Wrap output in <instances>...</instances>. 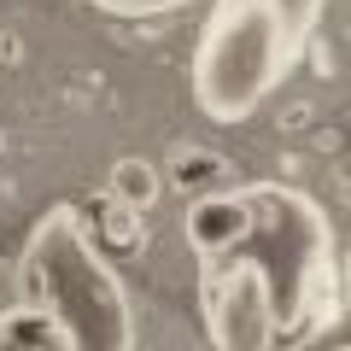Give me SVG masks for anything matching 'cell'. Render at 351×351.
I'll list each match as a JSON object with an SVG mask.
<instances>
[{
	"label": "cell",
	"instance_id": "6da1fadb",
	"mask_svg": "<svg viewBox=\"0 0 351 351\" xmlns=\"http://www.w3.org/2000/svg\"><path fill=\"white\" fill-rule=\"evenodd\" d=\"M188 246L193 258H240L269 287L281 339L339 322L346 311V263L328 211L304 188L287 182H246L211 188L188 205Z\"/></svg>",
	"mask_w": 351,
	"mask_h": 351
},
{
	"label": "cell",
	"instance_id": "7a4b0ae2",
	"mask_svg": "<svg viewBox=\"0 0 351 351\" xmlns=\"http://www.w3.org/2000/svg\"><path fill=\"white\" fill-rule=\"evenodd\" d=\"M18 299L47 311L76 351H129L141 339L129 287L100 258L76 205H53L29 228L24 252H18Z\"/></svg>",
	"mask_w": 351,
	"mask_h": 351
},
{
	"label": "cell",
	"instance_id": "3957f363",
	"mask_svg": "<svg viewBox=\"0 0 351 351\" xmlns=\"http://www.w3.org/2000/svg\"><path fill=\"white\" fill-rule=\"evenodd\" d=\"M304 36L276 0H217L193 47V106L211 123H246L293 76Z\"/></svg>",
	"mask_w": 351,
	"mask_h": 351
},
{
	"label": "cell",
	"instance_id": "277c9868",
	"mask_svg": "<svg viewBox=\"0 0 351 351\" xmlns=\"http://www.w3.org/2000/svg\"><path fill=\"white\" fill-rule=\"evenodd\" d=\"M0 346H29V351H76L71 334H64L59 322H53L47 311H36V304L18 299L12 311L0 316Z\"/></svg>",
	"mask_w": 351,
	"mask_h": 351
},
{
	"label": "cell",
	"instance_id": "5b68a950",
	"mask_svg": "<svg viewBox=\"0 0 351 351\" xmlns=\"http://www.w3.org/2000/svg\"><path fill=\"white\" fill-rule=\"evenodd\" d=\"M112 188H117V199H123V205H135V211H147V205L158 199V176H152L147 164H117Z\"/></svg>",
	"mask_w": 351,
	"mask_h": 351
},
{
	"label": "cell",
	"instance_id": "8992f818",
	"mask_svg": "<svg viewBox=\"0 0 351 351\" xmlns=\"http://www.w3.org/2000/svg\"><path fill=\"white\" fill-rule=\"evenodd\" d=\"M82 6H94L106 18H164L176 6H188V0H82Z\"/></svg>",
	"mask_w": 351,
	"mask_h": 351
},
{
	"label": "cell",
	"instance_id": "52a82bcc",
	"mask_svg": "<svg viewBox=\"0 0 351 351\" xmlns=\"http://www.w3.org/2000/svg\"><path fill=\"white\" fill-rule=\"evenodd\" d=\"M276 6H281V12L293 18V29H299L304 41H311V29L322 24V0H276Z\"/></svg>",
	"mask_w": 351,
	"mask_h": 351
}]
</instances>
